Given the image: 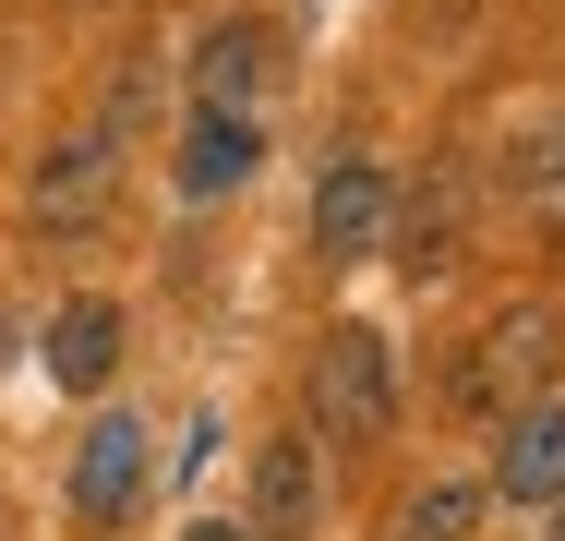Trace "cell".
Here are the masks:
<instances>
[{
  "mask_svg": "<svg viewBox=\"0 0 565 541\" xmlns=\"http://www.w3.org/2000/svg\"><path fill=\"white\" fill-rule=\"evenodd\" d=\"M193 85H205V108H253V85H265V24H205Z\"/></svg>",
  "mask_w": 565,
  "mask_h": 541,
  "instance_id": "cell-11",
  "label": "cell"
},
{
  "mask_svg": "<svg viewBox=\"0 0 565 541\" xmlns=\"http://www.w3.org/2000/svg\"><path fill=\"white\" fill-rule=\"evenodd\" d=\"M493 494H505V506H554V494H565V397H542V410H518V422H505Z\"/></svg>",
  "mask_w": 565,
  "mask_h": 541,
  "instance_id": "cell-7",
  "label": "cell"
},
{
  "mask_svg": "<svg viewBox=\"0 0 565 541\" xmlns=\"http://www.w3.org/2000/svg\"><path fill=\"white\" fill-rule=\"evenodd\" d=\"M313 518H326L313 445H301V433H277V445L253 457V541H313Z\"/></svg>",
  "mask_w": 565,
  "mask_h": 541,
  "instance_id": "cell-6",
  "label": "cell"
},
{
  "mask_svg": "<svg viewBox=\"0 0 565 541\" xmlns=\"http://www.w3.org/2000/svg\"><path fill=\"white\" fill-rule=\"evenodd\" d=\"M145 469H157V457H145V422H132V410L73 445V506H85V530H120V518L145 506Z\"/></svg>",
  "mask_w": 565,
  "mask_h": 541,
  "instance_id": "cell-3",
  "label": "cell"
},
{
  "mask_svg": "<svg viewBox=\"0 0 565 541\" xmlns=\"http://www.w3.org/2000/svg\"><path fill=\"white\" fill-rule=\"evenodd\" d=\"M253 157H265L253 108H205V120L181 132V193H193V205H217V193H241V181H253Z\"/></svg>",
  "mask_w": 565,
  "mask_h": 541,
  "instance_id": "cell-8",
  "label": "cell"
},
{
  "mask_svg": "<svg viewBox=\"0 0 565 541\" xmlns=\"http://www.w3.org/2000/svg\"><path fill=\"white\" fill-rule=\"evenodd\" d=\"M554 506H565V494H554ZM554 530H565V518H554Z\"/></svg>",
  "mask_w": 565,
  "mask_h": 541,
  "instance_id": "cell-15",
  "label": "cell"
},
{
  "mask_svg": "<svg viewBox=\"0 0 565 541\" xmlns=\"http://www.w3.org/2000/svg\"><path fill=\"white\" fill-rule=\"evenodd\" d=\"M481 530V481H422L397 506V541H469Z\"/></svg>",
  "mask_w": 565,
  "mask_h": 541,
  "instance_id": "cell-12",
  "label": "cell"
},
{
  "mask_svg": "<svg viewBox=\"0 0 565 541\" xmlns=\"http://www.w3.org/2000/svg\"><path fill=\"white\" fill-rule=\"evenodd\" d=\"M518 193H530V216H542V229L565 241V120L542 132V145H530V169H518Z\"/></svg>",
  "mask_w": 565,
  "mask_h": 541,
  "instance_id": "cell-13",
  "label": "cell"
},
{
  "mask_svg": "<svg viewBox=\"0 0 565 541\" xmlns=\"http://www.w3.org/2000/svg\"><path fill=\"white\" fill-rule=\"evenodd\" d=\"M181 541H253V530H228V518H193V530H181Z\"/></svg>",
  "mask_w": 565,
  "mask_h": 541,
  "instance_id": "cell-14",
  "label": "cell"
},
{
  "mask_svg": "<svg viewBox=\"0 0 565 541\" xmlns=\"http://www.w3.org/2000/svg\"><path fill=\"white\" fill-rule=\"evenodd\" d=\"M49 373L73 385V397H97L120 373V301H61V325H49Z\"/></svg>",
  "mask_w": 565,
  "mask_h": 541,
  "instance_id": "cell-10",
  "label": "cell"
},
{
  "mask_svg": "<svg viewBox=\"0 0 565 541\" xmlns=\"http://www.w3.org/2000/svg\"><path fill=\"white\" fill-rule=\"evenodd\" d=\"M313 422L338 433V445H373V433L397 422V349L373 325H338L313 349Z\"/></svg>",
  "mask_w": 565,
  "mask_h": 541,
  "instance_id": "cell-1",
  "label": "cell"
},
{
  "mask_svg": "<svg viewBox=\"0 0 565 541\" xmlns=\"http://www.w3.org/2000/svg\"><path fill=\"white\" fill-rule=\"evenodd\" d=\"M120 132H132V120H85V132H61V145H49V157H36V193H24V205H36V229H85V216L109 205V181H120Z\"/></svg>",
  "mask_w": 565,
  "mask_h": 541,
  "instance_id": "cell-2",
  "label": "cell"
},
{
  "mask_svg": "<svg viewBox=\"0 0 565 541\" xmlns=\"http://www.w3.org/2000/svg\"><path fill=\"white\" fill-rule=\"evenodd\" d=\"M385 216H397V181H385L373 157H338L326 193H313V253H373Z\"/></svg>",
  "mask_w": 565,
  "mask_h": 541,
  "instance_id": "cell-5",
  "label": "cell"
},
{
  "mask_svg": "<svg viewBox=\"0 0 565 541\" xmlns=\"http://www.w3.org/2000/svg\"><path fill=\"white\" fill-rule=\"evenodd\" d=\"M542 361H554V325H542V314H505L493 337H469V361L446 373V397H457V410H505Z\"/></svg>",
  "mask_w": 565,
  "mask_h": 541,
  "instance_id": "cell-4",
  "label": "cell"
},
{
  "mask_svg": "<svg viewBox=\"0 0 565 541\" xmlns=\"http://www.w3.org/2000/svg\"><path fill=\"white\" fill-rule=\"evenodd\" d=\"M457 205H469V181H457V157H446V169H434L409 205L385 216V229H397V265H409V277H446V265H457Z\"/></svg>",
  "mask_w": 565,
  "mask_h": 541,
  "instance_id": "cell-9",
  "label": "cell"
}]
</instances>
